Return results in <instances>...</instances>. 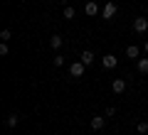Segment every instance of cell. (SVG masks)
Instances as JSON below:
<instances>
[{"label": "cell", "mask_w": 148, "mask_h": 135, "mask_svg": "<svg viewBox=\"0 0 148 135\" xmlns=\"http://www.w3.org/2000/svg\"><path fill=\"white\" fill-rule=\"evenodd\" d=\"M116 10H119L116 3H114V0H109V3L104 5V10H101V17H104V20H111V17L116 15Z\"/></svg>", "instance_id": "1"}, {"label": "cell", "mask_w": 148, "mask_h": 135, "mask_svg": "<svg viewBox=\"0 0 148 135\" xmlns=\"http://www.w3.org/2000/svg\"><path fill=\"white\" fill-rule=\"evenodd\" d=\"M84 71H86V66L82 62H74L72 66H69V74H72L74 79H82V76H84Z\"/></svg>", "instance_id": "2"}, {"label": "cell", "mask_w": 148, "mask_h": 135, "mask_svg": "<svg viewBox=\"0 0 148 135\" xmlns=\"http://www.w3.org/2000/svg\"><path fill=\"white\" fill-rule=\"evenodd\" d=\"M146 30H148V20H146V17H136V20H133V32L143 35Z\"/></svg>", "instance_id": "3"}, {"label": "cell", "mask_w": 148, "mask_h": 135, "mask_svg": "<svg viewBox=\"0 0 148 135\" xmlns=\"http://www.w3.org/2000/svg\"><path fill=\"white\" fill-rule=\"evenodd\" d=\"M119 64V59L114 57V54H104V57H101V66L104 69H114Z\"/></svg>", "instance_id": "4"}, {"label": "cell", "mask_w": 148, "mask_h": 135, "mask_svg": "<svg viewBox=\"0 0 148 135\" xmlns=\"http://www.w3.org/2000/svg\"><path fill=\"white\" fill-rule=\"evenodd\" d=\"M106 125V115H94L91 118V130H104Z\"/></svg>", "instance_id": "5"}, {"label": "cell", "mask_w": 148, "mask_h": 135, "mask_svg": "<svg viewBox=\"0 0 148 135\" xmlns=\"http://www.w3.org/2000/svg\"><path fill=\"white\" fill-rule=\"evenodd\" d=\"M84 12H86L89 17H96V15H99V5H96L94 0H89V3L84 5Z\"/></svg>", "instance_id": "6"}, {"label": "cell", "mask_w": 148, "mask_h": 135, "mask_svg": "<svg viewBox=\"0 0 148 135\" xmlns=\"http://www.w3.org/2000/svg\"><path fill=\"white\" fill-rule=\"evenodd\" d=\"M79 62L84 64V66H91V64H94V54H91L89 49H84V52L79 54Z\"/></svg>", "instance_id": "7"}, {"label": "cell", "mask_w": 148, "mask_h": 135, "mask_svg": "<svg viewBox=\"0 0 148 135\" xmlns=\"http://www.w3.org/2000/svg\"><path fill=\"white\" fill-rule=\"evenodd\" d=\"M111 88H114V94H123V91H126V81H123V79H114Z\"/></svg>", "instance_id": "8"}, {"label": "cell", "mask_w": 148, "mask_h": 135, "mask_svg": "<svg viewBox=\"0 0 148 135\" xmlns=\"http://www.w3.org/2000/svg\"><path fill=\"white\" fill-rule=\"evenodd\" d=\"M49 47H52V49H59V47H62V37H59V35H52V39H49Z\"/></svg>", "instance_id": "9"}, {"label": "cell", "mask_w": 148, "mask_h": 135, "mask_svg": "<svg viewBox=\"0 0 148 135\" xmlns=\"http://www.w3.org/2000/svg\"><path fill=\"white\" fill-rule=\"evenodd\" d=\"M126 54H128V57H131V59H136L138 54H141V49H138L136 44H131V47H126Z\"/></svg>", "instance_id": "10"}, {"label": "cell", "mask_w": 148, "mask_h": 135, "mask_svg": "<svg viewBox=\"0 0 148 135\" xmlns=\"http://www.w3.org/2000/svg\"><path fill=\"white\" fill-rule=\"evenodd\" d=\"M5 123H8V128H15V125L20 123V118H17L15 113H10V115H8V120H5Z\"/></svg>", "instance_id": "11"}, {"label": "cell", "mask_w": 148, "mask_h": 135, "mask_svg": "<svg viewBox=\"0 0 148 135\" xmlns=\"http://www.w3.org/2000/svg\"><path fill=\"white\" fill-rule=\"evenodd\" d=\"M138 74H148V59H138Z\"/></svg>", "instance_id": "12"}, {"label": "cell", "mask_w": 148, "mask_h": 135, "mask_svg": "<svg viewBox=\"0 0 148 135\" xmlns=\"http://www.w3.org/2000/svg\"><path fill=\"white\" fill-rule=\"evenodd\" d=\"M136 130H138L141 135H146V133H148V123H146V120H141V123L136 125Z\"/></svg>", "instance_id": "13"}, {"label": "cell", "mask_w": 148, "mask_h": 135, "mask_svg": "<svg viewBox=\"0 0 148 135\" xmlns=\"http://www.w3.org/2000/svg\"><path fill=\"white\" fill-rule=\"evenodd\" d=\"M64 17H67V20H74V7H72V5L64 7Z\"/></svg>", "instance_id": "14"}, {"label": "cell", "mask_w": 148, "mask_h": 135, "mask_svg": "<svg viewBox=\"0 0 148 135\" xmlns=\"http://www.w3.org/2000/svg\"><path fill=\"white\" fill-rule=\"evenodd\" d=\"M106 118H114V115H116V108H114V106H109V108H106Z\"/></svg>", "instance_id": "15"}, {"label": "cell", "mask_w": 148, "mask_h": 135, "mask_svg": "<svg viewBox=\"0 0 148 135\" xmlns=\"http://www.w3.org/2000/svg\"><path fill=\"white\" fill-rule=\"evenodd\" d=\"M10 30H3V32H0V39H3V42H8V39H10Z\"/></svg>", "instance_id": "16"}, {"label": "cell", "mask_w": 148, "mask_h": 135, "mask_svg": "<svg viewBox=\"0 0 148 135\" xmlns=\"http://www.w3.org/2000/svg\"><path fill=\"white\" fill-rule=\"evenodd\" d=\"M8 52H10V49H8V44L3 42V44H0V57H8Z\"/></svg>", "instance_id": "17"}, {"label": "cell", "mask_w": 148, "mask_h": 135, "mask_svg": "<svg viewBox=\"0 0 148 135\" xmlns=\"http://www.w3.org/2000/svg\"><path fill=\"white\" fill-rule=\"evenodd\" d=\"M62 64H64V57H59V54H57V57H54V66H62Z\"/></svg>", "instance_id": "18"}, {"label": "cell", "mask_w": 148, "mask_h": 135, "mask_svg": "<svg viewBox=\"0 0 148 135\" xmlns=\"http://www.w3.org/2000/svg\"><path fill=\"white\" fill-rule=\"evenodd\" d=\"M143 47H146V52H148V39H146V44H143Z\"/></svg>", "instance_id": "19"}]
</instances>
